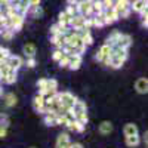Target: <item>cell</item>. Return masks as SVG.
Returning <instances> with one entry per match:
<instances>
[{
    "instance_id": "obj_1",
    "label": "cell",
    "mask_w": 148,
    "mask_h": 148,
    "mask_svg": "<svg viewBox=\"0 0 148 148\" xmlns=\"http://www.w3.org/2000/svg\"><path fill=\"white\" fill-rule=\"evenodd\" d=\"M114 9L119 14V18H127L130 15V0H116Z\"/></svg>"
},
{
    "instance_id": "obj_2",
    "label": "cell",
    "mask_w": 148,
    "mask_h": 148,
    "mask_svg": "<svg viewBox=\"0 0 148 148\" xmlns=\"http://www.w3.org/2000/svg\"><path fill=\"white\" fill-rule=\"evenodd\" d=\"M24 21H25V16L24 15H19V14H14V15H9L8 16V27L6 28H10L12 31H19L24 25Z\"/></svg>"
},
{
    "instance_id": "obj_3",
    "label": "cell",
    "mask_w": 148,
    "mask_h": 148,
    "mask_svg": "<svg viewBox=\"0 0 148 148\" xmlns=\"http://www.w3.org/2000/svg\"><path fill=\"white\" fill-rule=\"evenodd\" d=\"M77 9H79V14L83 16H89L93 15L92 14V2L90 0H80L77 3Z\"/></svg>"
},
{
    "instance_id": "obj_4",
    "label": "cell",
    "mask_w": 148,
    "mask_h": 148,
    "mask_svg": "<svg viewBox=\"0 0 148 148\" xmlns=\"http://www.w3.org/2000/svg\"><path fill=\"white\" fill-rule=\"evenodd\" d=\"M111 58H120L126 62V59L129 56V49H125V47H119V46H113L111 47V53H110Z\"/></svg>"
},
{
    "instance_id": "obj_5",
    "label": "cell",
    "mask_w": 148,
    "mask_h": 148,
    "mask_svg": "<svg viewBox=\"0 0 148 148\" xmlns=\"http://www.w3.org/2000/svg\"><path fill=\"white\" fill-rule=\"evenodd\" d=\"M58 95H59V99H61V104L62 105H65V107H68V108H71L73 107V104L77 101V98L74 96L71 92H58Z\"/></svg>"
},
{
    "instance_id": "obj_6",
    "label": "cell",
    "mask_w": 148,
    "mask_h": 148,
    "mask_svg": "<svg viewBox=\"0 0 148 148\" xmlns=\"http://www.w3.org/2000/svg\"><path fill=\"white\" fill-rule=\"evenodd\" d=\"M6 62H8V65L12 68V70H15V71H18L19 68H21V65H22V59H21V56H18V55H9L8 58H6Z\"/></svg>"
},
{
    "instance_id": "obj_7",
    "label": "cell",
    "mask_w": 148,
    "mask_h": 148,
    "mask_svg": "<svg viewBox=\"0 0 148 148\" xmlns=\"http://www.w3.org/2000/svg\"><path fill=\"white\" fill-rule=\"evenodd\" d=\"M68 25L73 28V30H76V28H83V27H86V19H84V16L83 15H76V16H73L71 19H70V24Z\"/></svg>"
},
{
    "instance_id": "obj_8",
    "label": "cell",
    "mask_w": 148,
    "mask_h": 148,
    "mask_svg": "<svg viewBox=\"0 0 148 148\" xmlns=\"http://www.w3.org/2000/svg\"><path fill=\"white\" fill-rule=\"evenodd\" d=\"M148 9V0H133L130 2V10L141 14L142 10Z\"/></svg>"
},
{
    "instance_id": "obj_9",
    "label": "cell",
    "mask_w": 148,
    "mask_h": 148,
    "mask_svg": "<svg viewBox=\"0 0 148 148\" xmlns=\"http://www.w3.org/2000/svg\"><path fill=\"white\" fill-rule=\"evenodd\" d=\"M71 147V141H70V135L68 133H61L58 139H56V145L55 148H70Z\"/></svg>"
},
{
    "instance_id": "obj_10",
    "label": "cell",
    "mask_w": 148,
    "mask_h": 148,
    "mask_svg": "<svg viewBox=\"0 0 148 148\" xmlns=\"http://www.w3.org/2000/svg\"><path fill=\"white\" fill-rule=\"evenodd\" d=\"M82 55H70L68 56V68L70 70H79L82 67Z\"/></svg>"
},
{
    "instance_id": "obj_11",
    "label": "cell",
    "mask_w": 148,
    "mask_h": 148,
    "mask_svg": "<svg viewBox=\"0 0 148 148\" xmlns=\"http://www.w3.org/2000/svg\"><path fill=\"white\" fill-rule=\"evenodd\" d=\"M104 15H105V22H107V25H108V24L116 22L117 19H120V18H119V14L116 12V9H114V8L104 9Z\"/></svg>"
},
{
    "instance_id": "obj_12",
    "label": "cell",
    "mask_w": 148,
    "mask_h": 148,
    "mask_svg": "<svg viewBox=\"0 0 148 148\" xmlns=\"http://www.w3.org/2000/svg\"><path fill=\"white\" fill-rule=\"evenodd\" d=\"M65 36L62 34H56V36H51V43L53 45L55 49H62L65 46Z\"/></svg>"
},
{
    "instance_id": "obj_13",
    "label": "cell",
    "mask_w": 148,
    "mask_h": 148,
    "mask_svg": "<svg viewBox=\"0 0 148 148\" xmlns=\"http://www.w3.org/2000/svg\"><path fill=\"white\" fill-rule=\"evenodd\" d=\"M114 46H119V47H125V49H129L132 46V37L129 34H123L120 36V39L117 40V43Z\"/></svg>"
},
{
    "instance_id": "obj_14",
    "label": "cell",
    "mask_w": 148,
    "mask_h": 148,
    "mask_svg": "<svg viewBox=\"0 0 148 148\" xmlns=\"http://www.w3.org/2000/svg\"><path fill=\"white\" fill-rule=\"evenodd\" d=\"M67 127H68L70 130H73V132H79V133H82V132L84 130L86 125H84V123H82V121H79V120L74 119V120H70V121H68Z\"/></svg>"
},
{
    "instance_id": "obj_15",
    "label": "cell",
    "mask_w": 148,
    "mask_h": 148,
    "mask_svg": "<svg viewBox=\"0 0 148 148\" xmlns=\"http://www.w3.org/2000/svg\"><path fill=\"white\" fill-rule=\"evenodd\" d=\"M16 82V71L15 70H9L5 76H2V83H5V84H14Z\"/></svg>"
},
{
    "instance_id": "obj_16",
    "label": "cell",
    "mask_w": 148,
    "mask_h": 148,
    "mask_svg": "<svg viewBox=\"0 0 148 148\" xmlns=\"http://www.w3.org/2000/svg\"><path fill=\"white\" fill-rule=\"evenodd\" d=\"M135 89H136L138 93H147L148 92V80L145 77L136 80V83H135Z\"/></svg>"
},
{
    "instance_id": "obj_17",
    "label": "cell",
    "mask_w": 148,
    "mask_h": 148,
    "mask_svg": "<svg viewBox=\"0 0 148 148\" xmlns=\"http://www.w3.org/2000/svg\"><path fill=\"white\" fill-rule=\"evenodd\" d=\"M110 53H111V46H108L107 43H104V45L101 46V49H99V52L96 53L95 58H96V61H99V62H101L105 56H110Z\"/></svg>"
},
{
    "instance_id": "obj_18",
    "label": "cell",
    "mask_w": 148,
    "mask_h": 148,
    "mask_svg": "<svg viewBox=\"0 0 148 148\" xmlns=\"http://www.w3.org/2000/svg\"><path fill=\"white\" fill-rule=\"evenodd\" d=\"M45 123L47 126H59L58 125V114L56 113H47L45 114Z\"/></svg>"
},
{
    "instance_id": "obj_19",
    "label": "cell",
    "mask_w": 148,
    "mask_h": 148,
    "mask_svg": "<svg viewBox=\"0 0 148 148\" xmlns=\"http://www.w3.org/2000/svg\"><path fill=\"white\" fill-rule=\"evenodd\" d=\"M71 18H73V16H70L65 10H62V12L58 15V25H59V27H67L68 24H70V19H71Z\"/></svg>"
},
{
    "instance_id": "obj_20",
    "label": "cell",
    "mask_w": 148,
    "mask_h": 148,
    "mask_svg": "<svg viewBox=\"0 0 148 148\" xmlns=\"http://www.w3.org/2000/svg\"><path fill=\"white\" fill-rule=\"evenodd\" d=\"M24 55H25L27 58H34L36 56V52H37V47L34 43H27L25 46H24Z\"/></svg>"
},
{
    "instance_id": "obj_21",
    "label": "cell",
    "mask_w": 148,
    "mask_h": 148,
    "mask_svg": "<svg viewBox=\"0 0 148 148\" xmlns=\"http://www.w3.org/2000/svg\"><path fill=\"white\" fill-rule=\"evenodd\" d=\"M120 36H121V33H120L119 30H114L113 33H111V34L108 36V39H107V42H105V43H107L108 46H111V47H113V46L117 43V40L120 39Z\"/></svg>"
},
{
    "instance_id": "obj_22",
    "label": "cell",
    "mask_w": 148,
    "mask_h": 148,
    "mask_svg": "<svg viewBox=\"0 0 148 148\" xmlns=\"http://www.w3.org/2000/svg\"><path fill=\"white\" fill-rule=\"evenodd\" d=\"M139 142H141V139H139V135H138V133H136V135H130V136H126V145H127L129 148L138 147Z\"/></svg>"
},
{
    "instance_id": "obj_23",
    "label": "cell",
    "mask_w": 148,
    "mask_h": 148,
    "mask_svg": "<svg viewBox=\"0 0 148 148\" xmlns=\"http://www.w3.org/2000/svg\"><path fill=\"white\" fill-rule=\"evenodd\" d=\"M43 105H45V96L40 95V93H37V95L34 96V99H33V107H34V110L39 111Z\"/></svg>"
},
{
    "instance_id": "obj_24",
    "label": "cell",
    "mask_w": 148,
    "mask_h": 148,
    "mask_svg": "<svg viewBox=\"0 0 148 148\" xmlns=\"http://www.w3.org/2000/svg\"><path fill=\"white\" fill-rule=\"evenodd\" d=\"M123 133H125V136H130V135H136L138 133V127L136 125H133V123H127L123 129Z\"/></svg>"
},
{
    "instance_id": "obj_25",
    "label": "cell",
    "mask_w": 148,
    "mask_h": 148,
    "mask_svg": "<svg viewBox=\"0 0 148 148\" xmlns=\"http://www.w3.org/2000/svg\"><path fill=\"white\" fill-rule=\"evenodd\" d=\"M113 132V125L110 121H102L99 125V133L101 135H110Z\"/></svg>"
},
{
    "instance_id": "obj_26",
    "label": "cell",
    "mask_w": 148,
    "mask_h": 148,
    "mask_svg": "<svg viewBox=\"0 0 148 148\" xmlns=\"http://www.w3.org/2000/svg\"><path fill=\"white\" fill-rule=\"evenodd\" d=\"M16 101L18 99H16V96L14 93H6L5 95V105L6 107H9V108L10 107H15L16 105Z\"/></svg>"
},
{
    "instance_id": "obj_27",
    "label": "cell",
    "mask_w": 148,
    "mask_h": 148,
    "mask_svg": "<svg viewBox=\"0 0 148 148\" xmlns=\"http://www.w3.org/2000/svg\"><path fill=\"white\" fill-rule=\"evenodd\" d=\"M86 110H88V108H86V104L83 101H80V99H77L76 102L73 104V107H71L73 113H80V111H86Z\"/></svg>"
},
{
    "instance_id": "obj_28",
    "label": "cell",
    "mask_w": 148,
    "mask_h": 148,
    "mask_svg": "<svg viewBox=\"0 0 148 148\" xmlns=\"http://www.w3.org/2000/svg\"><path fill=\"white\" fill-rule=\"evenodd\" d=\"M123 64H125V61L120 59V58H111V62H110V67L114 68V70H119L123 67Z\"/></svg>"
},
{
    "instance_id": "obj_29",
    "label": "cell",
    "mask_w": 148,
    "mask_h": 148,
    "mask_svg": "<svg viewBox=\"0 0 148 148\" xmlns=\"http://www.w3.org/2000/svg\"><path fill=\"white\" fill-rule=\"evenodd\" d=\"M74 119L76 120H79V121H82V123H88V113L86 111H80V113H74Z\"/></svg>"
},
{
    "instance_id": "obj_30",
    "label": "cell",
    "mask_w": 148,
    "mask_h": 148,
    "mask_svg": "<svg viewBox=\"0 0 148 148\" xmlns=\"http://www.w3.org/2000/svg\"><path fill=\"white\" fill-rule=\"evenodd\" d=\"M62 52L65 53V55H80L79 52H77V49L76 47H73V46H70V45H65L64 47H62Z\"/></svg>"
},
{
    "instance_id": "obj_31",
    "label": "cell",
    "mask_w": 148,
    "mask_h": 148,
    "mask_svg": "<svg viewBox=\"0 0 148 148\" xmlns=\"http://www.w3.org/2000/svg\"><path fill=\"white\" fill-rule=\"evenodd\" d=\"M14 31H12L10 28H5V30H2V33H0V36H2V39L3 40H10L12 37H14Z\"/></svg>"
},
{
    "instance_id": "obj_32",
    "label": "cell",
    "mask_w": 148,
    "mask_h": 148,
    "mask_svg": "<svg viewBox=\"0 0 148 148\" xmlns=\"http://www.w3.org/2000/svg\"><path fill=\"white\" fill-rule=\"evenodd\" d=\"M65 12L70 15V16H76V15H79V9H77V5H68L67 6V9H65Z\"/></svg>"
},
{
    "instance_id": "obj_33",
    "label": "cell",
    "mask_w": 148,
    "mask_h": 148,
    "mask_svg": "<svg viewBox=\"0 0 148 148\" xmlns=\"http://www.w3.org/2000/svg\"><path fill=\"white\" fill-rule=\"evenodd\" d=\"M104 9H102V5L101 2H92V14L96 15V14H101Z\"/></svg>"
},
{
    "instance_id": "obj_34",
    "label": "cell",
    "mask_w": 148,
    "mask_h": 148,
    "mask_svg": "<svg viewBox=\"0 0 148 148\" xmlns=\"http://www.w3.org/2000/svg\"><path fill=\"white\" fill-rule=\"evenodd\" d=\"M62 56H64L62 49H55V51L52 52V59H53V61H56V62H58V61H59L61 58H62Z\"/></svg>"
},
{
    "instance_id": "obj_35",
    "label": "cell",
    "mask_w": 148,
    "mask_h": 148,
    "mask_svg": "<svg viewBox=\"0 0 148 148\" xmlns=\"http://www.w3.org/2000/svg\"><path fill=\"white\" fill-rule=\"evenodd\" d=\"M139 15H141V21H142V27L147 28V27H148V12H147V9L142 10Z\"/></svg>"
},
{
    "instance_id": "obj_36",
    "label": "cell",
    "mask_w": 148,
    "mask_h": 148,
    "mask_svg": "<svg viewBox=\"0 0 148 148\" xmlns=\"http://www.w3.org/2000/svg\"><path fill=\"white\" fill-rule=\"evenodd\" d=\"M99 2L102 5V9H110V8H114L116 0H99Z\"/></svg>"
},
{
    "instance_id": "obj_37",
    "label": "cell",
    "mask_w": 148,
    "mask_h": 148,
    "mask_svg": "<svg viewBox=\"0 0 148 148\" xmlns=\"http://www.w3.org/2000/svg\"><path fill=\"white\" fill-rule=\"evenodd\" d=\"M9 55H10L9 49H6V47H3V46H0V61H5Z\"/></svg>"
},
{
    "instance_id": "obj_38",
    "label": "cell",
    "mask_w": 148,
    "mask_h": 148,
    "mask_svg": "<svg viewBox=\"0 0 148 148\" xmlns=\"http://www.w3.org/2000/svg\"><path fill=\"white\" fill-rule=\"evenodd\" d=\"M58 64H59L61 68H68V55L64 53V56L58 61Z\"/></svg>"
},
{
    "instance_id": "obj_39",
    "label": "cell",
    "mask_w": 148,
    "mask_h": 148,
    "mask_svg": "<svg viewBox=\"0 0 148 148\" xmlns=\"http://www.w3.org/2000/svg\"><path fill=\"white\" fill-rule=\"evenodd\" d=\"M59 25H58V22L56 24H53V25L51 27V30H49V34H51V36H56V34H59Z\"/></svg>"
},
{
    "instance_id": "obj_40",
    "label": "cell",
    "mask_w": 148,
    "mask_h": 148,
    "mask_svg": "<svg viewBox=\"0 0 148 148\" xmlns=\"http://www.w3.org/2000/svg\"><path fill=\"white\" fill-rule=\"evenodd\" d=\"M46 84H47V79H40L37 82V88L39 89H46Z\"/></svg>"
},
{
    "instance_id": "obj_41",
    "label": "cell",
    "mask_w": 148,
    "mask_h": 148,
    "mask_svg": "<svg viewBox=\"0 0 148 148\" xmlns=\"http://www.w3.org/2000/svg\"><path fill=\"white\" fill-rule=\"evenodd\" d=\"M27 67H28V68L36 67V59H34V58H27Z\"/></svg>"
},
{
    "instance_id": "obj_42",
    "label": "cell",
    "mask_w": 148,
    "mask_h": 148,
    "mask_svg": "<svg viewBox=\"0 0 148 148\" xmlns=\"http://www.w3.org/2000/svg\"><path fill=\"white\" fill-rule=\"evenodd\" d=\"M6 133H8L6 126H0V139H3V138L6 136Z\"/></svg>"
},
{
    "instance_id": "obj_43",
    "label": "cell",
    "mask_w": 148,
    "mask_h": 148,
    "mask_svg": "<svg viewBox=\"0 0 148 148\" xmlns=\"http://www.w3.org/2000/svg\"><path fill=\"white\" fill-rule=\"evenodd\" d=\"M28 3H30V8L40 6V0H28Z\"/></svg>"
},
{
    "instance_id": "obj_44",
    "label": "cell",
    "mask_w": 148,
    "mask_h": 148,
    "mask_svg": "<svg viewBox=\"0 0 148 148\" xmlns=\"http://www.w3.org/2000/svg\"><path fill=\"white\" fill-rule=\"evenodd\" d=\"M70 148H84V147H83L82 144H79V142H76V144L71 142V147H70Z\"/></svg>"
},
{
    "instance_id": "obj_45",
    "label": "cell",
    "mask_w": 148,
    "mask_h": 148,
    "mask_svg": "<svg viewBox=\"0 0 148 148\" xmlns=\"http://www.w3.org/2000/svg\"><path fill=\"white\" fill-rule=\"evenodd\" d=\"M80 0H68V5H77Z\"/></svg>"
},
{
    "instance_id": "obj_46",
    "label": "cell",
    "mask_w": 148,
    "mask_h": 148,
    "mask_svg": "<svg viewBox=\"0 0 148 148\" xmlns=\"http://www.w3.org/2000/svg\"><path fill=\"white\" fill-rule=\"evenodd\" d=\"M3 95V88H2V84H0V96Z\"/></svg>"
},
{
    "instance_id": "obj_47",
    "label": "cell",
    "mask_w": 148,
    "mask_h": 148,
    "mask_svg": "<svg viewBox=\"0 0 148 148\" xmlns=\"http://www.w3.org/2000/svg\"><path fill=\"white\" fill-rule=\"evenodd\" d=\"M31 148H36V147H31Z\"/></svg>"
},
{
    "instance_id": "obj_48",
    "label": "cell",
    "mask_w": 148,
    "mask_h": 148,
    "mask_svg": "<svg viewBox=\"0 0 148 148\" xmlns=\"http://www.w3.org/2000/svg\"><path fill=\"white\" fill-rule=\"evenodd\" d=\"M0 33H2V30H0Z\"/></svg>"
}]
</instances>
